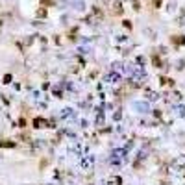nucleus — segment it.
Segmentation results:
<instances>
[{
	"instance_id": "obj_4",
	"label": "nucleus",
	"mask_w": 185,
	"mask_h": 185,
	"mask_svg": "<svg viewBox=\"0 0 185 185\" xmlns=\"http://www.w3.org/2000/svg\"><path fill=\"white\" fill-rule=\"evenodd\" d=\"M0 146H15V143H0Z\"/></svg>"
},
{
	"instance_id": "obj_3",
	"label": "nucleus",
	"mask_w": 185,
	"mask_h": 185,
	"mask_svg": "<svg viewBox=\"0 0 185 185\" xmlns=\"http://www.w3.org/2000/svg\"><path fill=\"white\" fill-rule=\"evenodd\" d=\"M71 115V109H63V113H61V117H68Z\"/></svg>"
},
{
	"instance_id": "obj_1",
	"label": "nucleus",
	"mask_w": 185,
	"mask_h": 185,
	"mask_svg": "<svg viewBox=\"0 0 185 185\" xmlns=\"http://www.w3.org/2000/svg\"><path fill=\"white\" fill-rule=\"evenodd\" d=\"M133 107H135L139 113H148V111H150V107H148V104H146V102H135V104H133Z\"/></svg>"
},
{
	"instance_id": "obj_2",
	"label": "nucleus",
	"mask_w": 185,
	"mask_h": 185,
	"mask_svg": "<svg viewBox=\"0 0 185 185\" xmlns=\"http://www.w3.org/2000/svg\"><path fill=\"white\" fill-rule=\"evenodd\" d=\"M174 43H176V45H183V43H185V37L176 35V37H174Z\"/></svg>"
}]
</instances>
